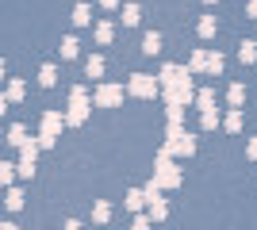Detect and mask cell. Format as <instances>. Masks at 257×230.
Segmentation results:
<instances>
[{
    "mask_svg": "<svg viewBox=\"0 0 257 230\" xmlns=\"http://www.w3.org/2000/svg\"><path fill=\"white\" fill-rule=\"evenodd\" d=\"M154 184H158V188H173V184H181V173L173 169V161H169V153H165V150L158 153V173H154Z\"/></svg>",
    "mask_w": 257,
    "mask_h": 230,
    "instance_id": "1",
    "label": "cell"
},
{
    "mask_svg": "<svg viewBox=\"0 0 257 230\" xmlns=\"http://www.w3.org/2000/svg\"><path fill=\"white\" fill-rule=\"evenodd\" d=\"M85 119H88V92H85V88H73V108H69L65 123H73V127H81Z\"/></svg>",
    "mask_w": 257,
    "mask_h": 230,
    "instance_id": "2",
    "label": "cell"
},
{
    "mask_svg": "<svg viewBox=\"0 0 257 230\" xmlns=\"http://www.w3.org/2000/svg\"><path fill=\"white\" fill-rule=\"evenodd\" d=\"M58 131H62V111H46V115H43V134H39V146H54Z\"/></svg>",
    "mask_w": 257,
    "mask_h": 230,
    "instance_id": "3",
    "label": "cell"
},
{
    "mask_svg": "<svg viewBox=\"0 0 257 230\" xmlns=\"http://www.w3.org/2000/svg\"><path fill=\"white\" fill-rule=\"evenodd\" d=\"M131 92H135V96H154V92H158V81H154V77H146V73H135L131 77Z\"/></svg>",
    "mask_w": 257,
    "mask_h": 230,
    "instance_id": "4",
    "label": "cell"
},
{
    "mask_svg": "<svg viewBox=\"0 0 257 230\" xmlns=\"http://www.w3.org/2000/svg\"><path fill=\"white\" fill-rule=\"evenodd\" d=\"M119 100H123V88L119 85H104L96 92V104H104V108H111V104H119Z\"/></svg>",
    "mask_w": 257,
    "mask_h": 230,
    "instance_id": "5",
    "label": "cell"
},
{
    "mask_svg": "<svg viewBox=\"0 0 257 230\" xmlns=\"http://www.w3.org/2000/svg\"><path fill=\"white\" fill-rule=\"evenodd\" d=\"M184 77H188V69H181V66H165V69H161V81H158V85L173 88L177 81H184Z\"/></svg>",
    "mask_w": 257,
    "mask_h": 230,
    "instance_id": "6",
    "label": "cell"
},
{
    "mask_svg": "<svg viewBox=\"0 0 257 230\" xmlns=\"http://www.w3.org/2000/svg\"><path fill=\"white\" fill-rule=\"evenodd\" d=\"M88 20H92V8H88V4H77L73 8V23L77 27H88Z\"/></svg>",
    "mask_w": 257,
    "mask_h": 230,
    "instance_id": "7",
    "label": "cell"
},
{
    "mask_svg": "<svg viewBox=\"0 0 257 230\" xmlns=\"http://www.w3.org/2000/svg\"><path fill=\"white\" fill-rule=\"evenodd\" d=\"M142 50H146V54H158V50H161V35L150 31L146 39H142Z\"/></svg>",
    "mask_w": 257,
    "mask_h": 230,
    "instance_id": "8",
    "label": "cell"
},
{
    "mask_svg": "<svg viewBox=\"0 0 257 230\" xmlns=\"http://www.w3.org/2000/svg\"><path fill=\"white\" fill-rule=\"evenodd\" d=\"M85 73H88V77H100V73H104V58H100V54H92V58L85 62Z\"/></svg>",
    "mask_w": 257,
    "mask_h": 230,
    "instance_id": "9",
    "label": "cell"
},
{
    "mask_svg": "<svg viewBox=\"0 0 257 230\" xmlns=\"http://www.w3.org/2000/svg\"><path fill=\"white\" fill-rule=\"evenodd\" d=\"M142 203H146V192H127V211H142Z\"/></svg>",
    "mask_w": 257,
    "mask_h": 230,
    "instance_id": "10",
    "label": "cell"
},
{
    "mask_svg": "<svg viewBox=\"0 0 257 230\" xmlns=\"http://www.w3.org/2000/svg\"><path fill=\"white\" fill-rule=\"evenodd\" d=\"M142 20V12H139V4H127V8H123V23H127V27H135V23Z\"/></svg>",
    "mask_w": 257,
    "mask_h": 230,
    "instance_id": "11",
    "label": "cell"
},
{
    "mask_svg": "<svg viewBox=\"0 0 257 230\" xmlns=\"http://www.w3.org/2000/svg\"><path fill=\"white\" fill-rule=\"evenodd\" d=\"M8 142H12V146H23V142H27V131H23V123H16V127L8 131Z\"/></svg>",
    "mask_w": 257,
    "mask_h": 230,
    "instance_id": "12",
    "label": "cell"
},
{
    "mask_svg": "<svg viewBox=\"0 0 257 230\" xmlns=\"http://www.w3.org/2000/svg\"><path fill=\"white\" fill-rule=\"evenodd\" d=\"M4 203H8V211H20L23 207V192L20 188H8V199H4Z\"/></svg>",
    "mask_w": 257,
    "mask_h": 230,
    "instance_id": "13",
    "label": "cell"
},
{
    "mask_svg": "<svg viewBox=\"0 0 257 230\" xmlns=\"http://www.w3.org/2000/svg\"><path fill=\"white\" fill-rule=\"evenodd\" d=\"M92 219H96V222H107V219H111V203H104V199H100L96 207H92Z\"/></svg>",
    "mask_w": 257,
    "mask_h": 230,
    "instance_id": "14",
    "label": "cell"
},
{
    "mask_svg": "<svg viewBox=\"0 0 257 230\" xmlns=\"http://www.w3.org/2000/svg\"><path fill=\"white\" fill-rule=\"evenodd\" d=\"M238 58H242L246 66H249V62H257V46L253 43H242V46H238Z\"/></svg>",
    "mask_w": 257,
    "mask_h": 230,
    "instance_id": "15",
    "label": "cell"
},
{
    "mask_svg": "<svg viewBox=\"0 0 257 230\" xmlns=\"http://www.w3.org/2000/svg\"><path fill=\"white\" fill-rule=\"evenodd\" d=\"M77 50H81V43H77L73 35H69V39H62V58H77Z\"/></svg>",
    "mask_w": 257,
    "mask_h": 230,
    "instance_id": "16",
    "label": "cell"
},
{
    "mask_svg": "<svg viewBox=\"0 0 257 230\" xmlns=\"http://www.w3.org/2000/svg\"><path fill=\"white\" fill-rule=\"evenodd\" d=\"M39 81H43V85L50 88L54 81H58V69H54V66H43V69H39Z\"/></svg>",
    "mask_w": 257,
    "mask_h": 230,
    "instance_id": "17",
    "label": "cell"
},
{
    "mask_svg": "<svg viewBox=\"0 0 257 230\" xmlns=\"http://www.w3.org/2000/svg\"><path fill=\"white\" fill-rule=\"evenodd\" d=\"M196 104H200V111H211V104H215V96H211V88H204L200 96H196Z\"/></svg>",
    "mask_w": 257,
    "mask_h": 230,
    "instance_id": "18",
    "label": "cell"
},
{
    "mask_svg": "<svg viewBox=\"0 0 257 230\" xmlns=\"http://www.w3.org/2000/svg\"><path fill=\"white\" fill-rule=\"evenodd\" d=\"M242 100H246V88L234 85V88H230V108H242Z\"/></svg>",
    "mask_w": 257,
    "mask_h": 230,
    "instance_id": "19",
    "label": "cell"
},
{
    "mask_svg": "<svg viewBox=\"0 0 257 230\" xmlns=\"http://www.w3.org/2000/svg\"><path fill=\"white\" fill-rule=\"evenodd\" d=\"M207 73H223V54H207Z\"/></svg>",
    "mask_w": 257,
    "mask_h": 230,
    "instance_id": "20",
    "label": "cell"
},
{
    "mask_svg": "<svg viewBox=\"0 0 257 230\" xmlns=\"http://www.w3.org/2000/svg\"><path fill=\"white\" fill-rule=\"evenodd\" d=\"M111 35H115V31H111V23H100V27H96V43H111Z\"/></svg>",
    "mask_w": 257,
    "mask_h": 230,
    "instance_id": "21",
    "label": "cell"
},
{
    "mask_svg": "<svg viewBox=\"0 0 257 230\" xmlns=\"http://www.w3.org/2000/svg\"><path fill=\"white\" fill-rule=\"evenodd\" d=\"M238 127H242V111H230V115H226V131H238Z\"/></svg>",
    "mask_w": 257,
    "mask_h": 230,
    "instance_id": "22",
    "label": "cell"
},
{
    "mask_svg": "<svg viewBox=\"0 0 257 230\" xmlns=\"http://www.w3.org/2000/svg\"><path fill=\"white\" fill-rule=\"evenodd\" d=\"M200 35H204V39H207V35H215V20H211V16L200 20Z\"/></svg>",
    "mask_w": 257,
    "mask_h": 230,
    "instance_id": "23",
    "label": "cell"
},
{
    "mask_svg": "<svg viewBox=\"0 0 257 230\" xmlns=\"http://www.w3.org/2000/svg\"><path fill=\"white\" fill-rule=\"evenodd\" d=\"M12 169H16V165L0 161V184H12Z\"/></svg>",
    "mask_w": 257,
    "mask_h": 230,
    "instance_id": "24",
    "label": "cell"
},
{
    "mask_svg": "<svg viewBox=\"0 0 257 230\" xmlns=\"http://www.w3.org/2000/svg\"><path fill=\"white\" fill-rule=\"evenodd\" d=\"M8 100H23V81H12V88H8Z\"/></svg>",
    "mask_w": 257,
    "mask_h": 230,
    "instance_id": "25",
    "label": "cell"
},
{
    "mask_svg": "<svg viewBox=\"0 0 257 230\" xmlns=\"http://www.w3.org/2000/svg\"><path fill=\"white\" fill-rule=\"evenodd\" d=\"M135 230H150V219H135Z\"/></svg>",
    "mask_w": 257,
    "mask_h": 230,
    "instance_id": "26",
    "label": "cell"
},
{
    "mask_svg": "<svg viewBox=\"0 0 257 230\" xmlns=\"http://www.w3.org/2000/svg\"><path fill=\"white\" fill-rule=\"evenodd\" d=\"M65 230H81V222H77V219H69V222H65Z\"/></svg>",
    "mask_w": 257,
    "mask_h": 230,
    "instance_id": "27",
    "label": "cell"
},
{
    "mask_svg": "<svg viewBox=\"0 0 257 230\" xmlns=\"http://www.w3.org/2000/svg\"><path fill=\"white\" fill-rule=\"evenodd\" d=\"M4 111H8V96H0V115H4Z\"/></svg>",
    "mask_w": 257,
    "mask_h": 230,
    "instance_id": "28",
    "label": "cell"
},
{
    "mask_svg": "<svg viewBox=\"0 0 257 230\" xmlns=\"http://www.w3.org/2000/svg\"><path fill=\"white\" fill-rule=\"evenodd\" d=\"M0 230H20V226H16V222H0Z\"/></svg>",
    "mask_w": 257,
    "mask_h": 230,
    "instance_id": "29",
    "label": "cell"
},
{
    "mask_svg": "<svg viewBox=\"0 0 257 230\" xmlns=\"http://www.w3.org/2000/svg\"><path fill=\"white\" fill-rule=\"evenodd\" d=\"M249 157H257V138H253V142H249Z\"/></svg>",
    "mask_w": 257,
    "mask_h": 230,
    "instance_id": "30",
    "label": "cell"
},
{
    "mask_svg": "<svg viewBox=\"0 0 257 230\" xmlns=\"http://www.w3.org/2000/svg\"><path fill=\"white\" fill-rule=\"evenodd\" d=\"M100 4H104V8H115V4H119V0H100Z\"/></svg>",
    "mask_w": 257,
    "mask_h": 230,
    "instance_id": "31",
    "label": "cell"
},
{
    "mask_svg": "<svg viewBox=\"0 0 257 230\" xmlns=\"http://www.w3.org/2000/svg\"><path fill=\"white\" fill-rule=\"evenodd\" d=\"M249 12H253V16H257V0H249Z\"/></svg>",
    "mask_w": 257,
    "mask_h": 230,
    "instance_id": "32",
    "label": "cell"
},
{
    "mask_svg": "<svg viewBox=\"0 0 257 230\" xmlns=\"http://www.w3.org/2000/svg\"><path fill=\"white\" fill-rule=\"evenodd\" d=\"M0 77H4V62H0Z\"/></svg>",
    "mask_w": 257,
    "mask_h": 230,
    "instance_id": "33",
    "label": "cell"
}]
</instances>
